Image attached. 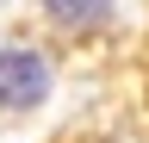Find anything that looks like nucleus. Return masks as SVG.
Masks as SVG:
<instances>
[{
    "label": "nucleus",
    "instance_id": "obj_2",
    "mask_svg": "<svg viewBox=\"0 0 149 143\" xmlns=\"http://www.w3.org/2000/svg\"><path fill=\"white\" fill-rule=\"evenodd\" d=\"M44 6H50V19H56V25L87 31V25H100L106 13H112V0H44Z\"/></svg>",
    "mask_w": 149,
    "mask_h": 143
},
{
    "label": "nucleus",
    "instance_id": "obj_1",
    "mask_svg": "<svg viewBox=\"0 0 149 143\" xmlns=\"http://www.w3.org/2000/svg\"><path fill=\"white\" fill-rule=\"evenodd\" d=\"M44 100H50V62L37 50L6 44L0 50V112H31Z\"/></svg>",
    "mask_w": 149,
    "mask_h": 143
}]
</instances>
